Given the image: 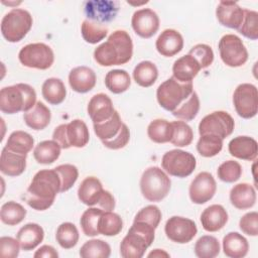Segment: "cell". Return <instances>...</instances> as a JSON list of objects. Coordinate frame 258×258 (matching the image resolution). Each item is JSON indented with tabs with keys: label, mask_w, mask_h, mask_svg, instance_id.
Instances as JSON below:
<instances>
[{
	"label": "cell",
	"mask_w": 258,
	"mask_h": 258,
	"mask_svg": "<svg viewBox=\"0 0 258 258\" xmlns=\"http://www.w3.org/2000/svg\"><path fill=\"white\" fill-rule=\"evenodd\" d=\"M60 192V178L53 169H42L35 173L25 197L27 205L36 210L44 211L50 208L56 195Z\"/></svg>",
	"instance_id": "6da1fadb"
},
{
	"label": "cell",
	"mask_w": 258,
	"mask_h": 258,
	"mask_svg": "<svg viewBox=\"0 0 258 258\" xmlns=\"http://www.w3.org/2000/svg\"><path fill=\"white\" fill-rule=\"evenodd\" d=\"M133 54V42L125 30H116L108 39L96 47L94 59L102 67H112L127 63Z\"/></svg>",
	"instance_id": "7a4b0ae2"
},
{
	"label": "cell",
	"mask_w": 258,
	"mask_h": 258,
	"mask_svg": "<svg viewBox=\"0 0 258 258\" xmlns=\"http://www.w3.org/2000/svg\"><path fill=\"white\" fill-rule=\"evenodd\" d=\"M154 234L155 228L151 225L134 221L120 244V255L123 258H141L152 244Z\"/></svg>",
	"instance_id": "3957f363"
},
{
	"label": "cell",
	"mask_w": 258,
	"mask_h": 258,
	"mask_svg": "<svg viewBox=\"0 0 258 258\" xmlns=\"http://www.w3.org/2000/svg\"><path fill=\"white\" fill-rule=\"evenodd\" d=\"M36 104V93L27 84L4 87L0 91V110L5 114L27 112Z\"/></svg>",
	"instance_id": "277c9868"
},
{
	"label": "cell",
	"mask_w": 258,
	"mask_h": 258,
	"mask_svg": "<svg viewBox=\"0 0 258 258\" xmlns=\"http://www.w3.org/2000/svg\"><path fill=\"white\" fill-rule=\"evenodd\" d=\"M170 186V178L157 166L145 169L140 178L141 194L149 202L162 201L168 195Z\"/></svg>",
	"instance_id": "5b68a950"
},
{
	"label": "cell",
	"mask_w": 258,
	"mask_h": 258,
	"mask_svg": "<svg viewBox=\"0 0 258 258\" xmlns=\"http://www.w3.org/2000/svg\"><path fill=\"white\" fill-rule=\"evenodd\" d=\"M194 92L192 83H180L173 77L160 84L156 91L158 104L166 111H174Z\"/></svg>",
	"instance_id": "8992f818"
},
{
	"label": "cell",
	"mask_w": 258,
	"mask_h": 258,
	"mask_svg": "<svg viewBox=\"0 0 258 258\" xmlns=\"http://www.w3.org/2000/svg\"><path fill=\"white\" fill-rule=\"evenodd\" d=\"M32 16L24 9L13 8L1 20V33L9 42L22 40L32 26Z\"/></svg>",
	"instance_id": "52a82bcc"
},
{
	"label": "cell",
	"mask_w": 258,
	"mask_h": 258,
	"mask_svg": "<svg viewBox=\"0 0 258 258\" xmlns=\"http://www.w3.org/2000/svg\"><path fill=\"white\" fill-rule=\"evenodd\" d=\"M161 165L169 175L183 178L194 172L197 166V160L190 152L172 149L163 154Z\"/></svg>",
	"instance_id": "ba28073f"
},
{
	"label": "cell",
	"mask_w": 258,
	"mask_h": 258,
	"mask_svg": "<svg viewBox=\"0 0 258 258\" xmlns=\"http://www.w3.org/2000/svg\"><path fill=\"white\" fill-rule=\"evenodd\" d=\"M18 58L24 67L47 70L54 61V54L50 46L42 42H36L23 46L18 53Z\"/></svg>",
	"instance_id": "9c48e42d"
},
{
	"label": "cell",
	"mask_w": 258,
	"mask_h": 258,
	"mask_svg": "<svg viewBox=\"0 0 258 258\" xmlns=\"http://www.w3.org/2000/svg\"><path fill=\"white\" fill-rule=\"evenodd\" d=\"M219 51L223 62L231 68L243 66L248 60V51L242 39L235 34H225L219 41Z\"/></svg>",
	"instance_id": "30bf717a"
},
{
	"label": "cell",
	"mask_w": 258,
	"mask_h": 258,
	"mask_svg": "<svg viewBox=\"0 0 258 258\" xmlns=\"http://www.w3.org/2000/svg\"><path fill=\"white\" fill-rule=\"evenodd\" d=\"M233 104L237 114L244 119H251L258 112L257 88L249 83L240 84L234 91Z\"/></svg>",
	"instance_id": "8fae6325"
},
{
	"label": "cell",
	"mask_w": 258,
	"mask_h": 258,
	"mask_svg": "<svg viewBox=\"0 0 258 258\" xmlns=\"http://www.w3.org/2000/svg\"><path fill=\"white\" fill-rule=\"evenodd\" d=\"M235 122L232 116L225 111H215L205 116L199 124L200 135L214 134L225 139L234 130Z\"/></svg>",
	"instance_id": "7c38bea8"
},
{
	"label": "cell",
	"mask_w": 258,
	"mask_h": 258,
	"mask_svg": "<svg viewBox=\"0 0 258 258\" xmlns=\"http://www.w3.org/2000/svg\"><path fill=\"white\" fill-rule=\"evenodd\" d=\"M164 232L170 241L178 244H185L195 238L198 233V229L192 220L173 216L166 221Z\"/></svg>",
	"instance_id": "4fadbf2b"
},
{
	"label": "cell",
	"mask_w": 258,
	"mask_h": 258,
	"mask_svg": "<svg viewBox=\"0 0 258 258\" xmlns=\"http://www.w3.org/2000/svg\"><path fill=\"white\" fill-rule=\"evenodd\" d=\"M216 190L217 183L213 175L208 171H202L189 185V199L194 204L203 205L213 199Z\"/></svg>",
	"instance_id": "5bb4252c"
},
{
	"label": "cell",
	"mask_w": 258,
	"mask_h": 258,
	"mask_svg": "<svg viewBox=\"0 0 258 258\" xmlns=\"http://www.w3.org/2000/svg\"><path fill=\"white\" fill-rule=\"evenodd\" d=\"M119 11V3L111 0H92L84 3L87 19L105 24L115 19Z\"/></svg>",
	"instance_id": "9a60e30c"
},
{
	"label": "cell",
	"mask_w": 258,
	"mask_h": 258,
	"mask_svg": "<svg viewBox=\"0 0 258 258\" xmlns=\"http://www.w3.org/2000/svg\"><path fill=\"white\" fill-rule=\"evenodd\" d=\"M131 25L137 35L142 38H150L159 28V17L152 9L142 8L133 13Z\"/></svg>",
	"instance_id": "2e32d148"
},
{
	"label": "cell",
	"mask_w": 258,
	"mask_h": 258,
	"mask_svg": "<svg viewBox=\"0 0 258 258\" xmlns=\"http://www.w3.org/2000/svg\"><path fill=\"white\" fill-rule=\"evenodd\" d=\"M216 16L222 25L238 29L244 19V9L237 2L220 1L216 9Z\"/></svg>",
	"instance_id": "e0dca14e"
},
{
	"label": "cell",
	"mask_w": 258,
	"mask_h": 258,
	"mask_svg": "<svg viewBox=\"0 0 258 258\" xmlns=\"http://www.w3.org/2000/svg\"><path fill=\"white\" fill-rule=\"evenodd\" d=\"M88 115L94 123H101L112 117L115 110L112 100L106 94L99 93L94 95L88 104Z\"/></svg>",
	"instance_id": "ac0fdd59"
},
{
	"label": "cell",
	"mask_w": 258,
	"mask_h": 258,
	"mask_svg": "<svg viewBox=\"0 0 258 258\" xmlns=\"http://www.w3.org/2000/svg\"><path fill=\"white\" fill-rule=\"evenodd\" d=\"M89 139V129L83 120L75 119L64 124V149L70 147L82 148L88 144Z\"/></svg>",
	"instance_id": "d6986e66"
},
{
	"label": "cell",
	"mask_w": 258,
	"mask_h": 258,
	"mask_svg": "<svg viewBox=\"0 0 258 258\" xmlns=\"http://www.w3.org/2000/svg\"><path fill=\"white\" fill-rule=\"evenodd\" d=\"M155 47L162 56H173L182 49L183 37L177 30L165 29L157 37Z\"/></svg>",
	"instance_id": "ffe728a7"
},
{
	"label": "cell",
	"mask_w": 258,
	"mask_h": 258,
	"mask_svg": "<svg viewBox=\"0 0 258 258\" xmlns=\"http://www.w3.org/2000/svg\"><path fill=\"white\" fill-rule=\"evenodd\" d=\"M95 72L85 66L74 68L69 74V84L71 88L81 94H85L93 90L96 85Z\"/></svg>",
	"instance_id": "44dd1931"
},
{
	"label": "cell",
	"mask_w": 258,
	"mask_h": 258,
	"mask_svg": "<svg viewBox=\"0 0 258 258\" xmlns=\"http://www.w3.org/2000/svg\"><path fill=\"white\" fill-rule=\"evenodd\" d=\"M229 152L232 156L252 161L255 160L258 153L257 141L249 136H237L233 138L228 145Z\"/></svg>",
	"instance_id": "7402d4cb"
},
{
	"label": "cell",
	"mask_w": 258,
	"mask_h": 258,
	"mask_svg": "<svg viewBox=\"0 0 258 258\" xmlns=\"http://www.w3.org/2000/svg\"><path fill=\"white\" fill-rule=\"evenodd\" d=\"M104 190L101 181L97 177L88 176L78 188V198L84 205L93 207L99 204Z\"/></svg>",
	"instance_id": "603a6c76"
},
{
	"label": "cell",
	"mask_w": 258,
	"mask_h": 258,
	"mask_svg": "<svg viewBox=\"0 0 258 258\" xmlns=\"http://www.w3.org/2000/svg\"><path fill=\"white\" fill-rule=\"evenodd\" d=\"M228 222V213L221 205H212L204 210L201 215V223L208 232L220 231Z\"/></svg>",
	"instance_id": "cb8c5ba5"
},
{
	"label": "cell",
	"mask_w": 258,
	"mask_h": 258,
	"mask_svg": "<svg viewBox=\"0 0 258 258\" xmlns=\"http://www.w3.org/2000/svg\"><path fill=\"white\" fill-rule=\"evenodd\" d=\"M26 156L8 150L4 147L0 156V170L8 176H18L26 168Z\"/></svg>",
	"instance_id": "d4e9b609"
},
{
	"label": "cell",
	"mask_w": 258,
	"mask_h": 258,
	"mask_svg": "<svg viewBox=\"0 0 258 258\" xmlns=\"http://www.w3.org/2000/svg\"><path fill=\"white\" fill-rule=\"evenodd\" d=\"M230 202L238 210L250 209L256 203V190L250 183H238L230 191Z\"/></svg>",
	"instance_id": "484cf974"
},
{
	"label": "cell",
	"mask_w": 258,
	"mask_h": 258,
	"mask_svg": "<svg viewBox=\"0 0 258 258\" xmlns=\"http://www.w3.org/2000/svg\"><path fill=\"white\" fill-rule=\"evenodd\" d=\"M44 231L38 224L28 223L17 232L16 239L22 250L30 251L36 248L43 240Z\"/></svg>",
	"instance_id": "4316f807"
},
{
	"label": "cell",
	"mask_w": 258,
	"mask_h": 258,
	"mask_svg": "<svg viewBox=\"0 0 258 258\" xmlns=\"http://www.w3.org/2000/svg\"><path fill=\"white\" fill-rule=\"evenodd\" d=\"M200 70L199 62L189 54L177 58L172 66L173 78L180 83H191Z\"/></svg>",
	"instance_id": "83f0119b"
},
{
	"label": "cell",
	"mask_w": 258,
	"mask_h": 258,
	"mask_svg": "<svg viewBox=\"0 0 258 258\" xmlns=\"http://www.w3.org/2000/svg\"><path fill=\"white\" fill-rule=\"evenodd\" d=\"M51 119L50 110L40 101L36 102L33 108L25 112L23 120L33 130H42L48 126Z\"/></svg>",
	"instance_id": "f1b7e54d"
},
{
	"label": "cell",
	"mask_w": 258,
	"mask_h": 258,
	"mask_svg": "<svg viewBox=\"0 0 258 258\" xmlns=\"http://www.w3.org/2000/svg\"><path fill=\"white\" fill-rule=\"evenodd\" d=\"M249 250L247 239L238 232H230L223 238V251L230 258L245 257Z\"/></svg>",
	"instance_id": "f546056e"
},
{
	"label": "cell",
	"mask_w": 258,
	"mask_h": 258,
	"mask_svg": "<svg viewBox=\"0 0 258 258\" xmlns=\"http://www.w3.org/2000/svg\"><path fill=\"white\" fill-rule=\"evenodd\" d=\"M41 94L47 103L51 105H59L66 99L67 89L60 79L49 78L42 84Z\"/></svg>",
	"instance_id": "4dcf8cb0"
},
{
	"label": "cell",
	"mask_w": 258,
	"mask_h": 258,
	"mask_svg": "<svg viewBox=\"0 0 258 258\" xmlns=\"http://www.w3.org/2000/svg\"><path fill=\"white\" fill-rule=\"evenodd\" d=\"M60 149L61 147L56 141L44 140L34 147L33 156L40 164H51L59 157Z\"/></svg>",
	"instance_id": "1f68e13d"
},
{
	"label": "cell",
	"mask_w": 258,
	"mask_h": 258,
	"mask_svg": "<svg viewBox=\"0 0 258 258\" xmlns=\"http://www.w3.org/2000/svg\"><path fill=\"white\" fill-rule=\"evenodd\" d=\"M158 70L156 66L149 60L139 62L133 71V79L137 85L143 88L151 87L157 80Z\"/></svg>",
	"instance_id": "d6a6232c"
},
{
	"label": "cell",
	"mask_w": 258,
	"mask_h": 258,
	"mask_svg": "<svg viewBox=\"0 0 258 258\" xmlns=\"http://www.w3.org/2000/svg\"><path fill=\"white\" fill-rule=\"evenodd\" d=\"M33 145L34 139L29 133L17 130L9 135L6 145L4 147L12 152L27 155V153L32 149Z\"/></svg>",
	"instance_id": "836d02e7"
},
{
	"label": "cell",
	"mask_w": 258,
	"mask_h": 258,
	"mask_svg": "<svg viewBox=\"0 0 258 258\" xmlns=\"http://www.w3.org/2000/svg\"><path fill=\"white\" fill-rule=\"evenodd\" d=\"M123 122L117 111L114 112L111 118L101 123H94V132L101 140H109L114 138L121 130Z\"/></svg>",
	"instance_id": "e575fe53"
},
{
	"label": "cell",
	"mask_w": 258,
	"mask_h": 258,
	"mask_svg": "<svg viewBox=\"0 0 258 258\" xmlns=\"http://www.w3.org/2000/svg\"><path fill=\"white\" fill-rule=\"evenodd\" d=\"M149 139L155 143L170 142L172 136V125L165 119H155L147 127Z\"/></svg>",
	"instance_id": "d590c367"
},
{
	"label": "cell",
	"mask_w": 258,
	"mask_h": 258,
	"mask_svg": "<svg viewBox=\"0 0 258 258\" xmlns=\"http://www.w3.org/2000/svg\"><path fill=\"white\" fill-rule=\"evenodd\" d=\"M105 85L113 94H121L129 89L131 79L125 70H112L105 77Z\"/></svg>",
	"instance_id": "8d00e7d4"
},
{
	"label": "cell",
	"mask_w": 258,
	"mask_h": 258,
	"mask_svg": "<svg viewBox=\"0 0 258 258\" xmlns=\"http://www.w3.org/2000/svg\"><path fill=\"white\" fill-rule=\"evenodd\" d=\"M123 229V221L121 217L112 212L104 211L99 219V232L104 236H116Z\"/></svg>",
	"instance_id": "74e56055"
},
{
	"label": "cell",
	"mask_w": 258,
	"mask_h": 258,
	"mask_svg": "<svg viewBox=\"0 0 258 258\" xmlns=\"http://www.w3.org/2000/svg\"><path fill=\"white\" fill-rule=\"evenodd\" d=\"M26 216V210L24 207L14 201L5 203L1 207L0 218L1 221L8 226H15L21 223Z\"/></svg>",
	"instance_id": "f35d334b"
},
{
	"label": "cell",
	"mask_w": 258,
	"mask_h": 258,
	"mask_svg": "<svg viewBox=\"0 0 258 258\" xmlns=\"http://www.w3.org/2000/svg\"><path fill=\"white\" fill-rule=\"evenodd\" d=\"M79 254L83 258H108L111 254V247L101 239H92L81 247Z\"/></svg>",
	"instance_id": "ab89813d"
},
{
	"label": "cell",
	"mask_w": 258,
	"mask_h": 258,
	"mask_svg": "<svg viewBox=\"0 0 258 258\" xmlns=\"http://www.w3.org/2000/svg\"><path fill=\"white\" fill-rule=\"evenodd\" d=\"M83 38L91 44H95L103 40L108 34V27L89 19H85L81 25Z\"/></svg>",
	"instance_id": "60d3db41"
},
{
	"label": "cell",
	"mask_w": 258,
	"mask_h": 258,
	"mask_svg": "<svg viewBox=\"0 0 258 258\" xmlns=\"http://www.w3.org/2000/svg\"><path fill=\"white\" fill-rule=\"evenodd\" d=\"M104 210L101 208H89L86 210L80 220L83 233L89 237H95L100 234L99 232V219Z\"/></svg>",
	"instance_id": "b9f144b4"
},
{
	"label": "cell",
	"mask_w": 258,
	"mask_h": 258,
	"mask_svg": "<svg viewBox=\"0 0 258 258\" xmlns=\"http://www.w3.org/2000/svg\"><path fill=\"white\" fill-rule=\"evenodd\" d=\"M79 237L80 236L77 227L70 222L60 224L55 234L56 242L63 249H71L75 247L79 241Z\"/></svg>",
	"instance_id": "7bdbcfd3"
},
{
	"label": "cell",
	"mask_w": 258,
	"mask_h": 258,
	"mask_svg": "<svg viewBox=\"0 0 258 258\" xmlns=\"http://www.w3.org/2000/svg\"><path fill=\"white\" fill-rule=\"evenodd\" d=\"M220 243L214 236L205 235L195 244V254L199 258H214L220 253Z\"/></svg>",
	"instance_id": "ee69618b"
},
{
	"label": "cell",
	"mask_w": 258,
	"mask_h": 258,
	"mask_svg": "<svg viewBox=\"0 0 258 258\" xmlns=\"http://www.w3.org/2000/svg\"><path fill=\"white\" fill-rule=\"evenodd\" d=\"M223 148V139L214 134L201 135L198 143L197 150L200 155L204 157H213L220 153Z\"/></svg>",
	"instance_id": "f6af8a7d"
},
{
	"label": "cell",
	"mask_w": 258,
	"mask_h": 258,
	"mask_svg": "<svg viewBox=\"0 0 258 258\" xmlns=\"http://www.w3.org/2000/svg\"><path fill=\"white\" fill-rule=\"evenodd\" d=\"M200 110V99L198 94L194 91L190 96L182 102L174 111H172V115L177 119L183 121H190L196 118Z\"/></svg>",
	"instance_id": "bcb514c9"
},
{
	"label": "cell",
	"mask_w": 258,
	"mask_h": 258,
	"mask_svg": "<svg viewBox=\"0 0 258 258\" xmlns=\"http://www.w3.org/2000/svg\"><path fill=\"white\" fill-rule=\"evenodd\" d=\"M172 125V136L170 143L177 147L188 146L194 139V132L191 127L184 121H173Z\"/></svg>",
	"instance_id": "7dc6e473"
},
{
	"label": "cell",
	"mask_w": 258,
	"mask_h": 258,
	"mask_svg": "<svg viewBox=\"0 0 258 258\" xmlns=\"http://www.w3.org/2000/svg\"><path fill=\"white\" fill-rule=\"evenodd\" d=\"M237 30L243 36L256 40L258 38V13L254 10L244 9V19Z\"/></svg>",
	"instance_id": "c3c4849f"
},
{
	"label": "cell",
	"mask_w": 258,
	"mask_h": 258,
	"mask_svg": "<svg viewBox=\"0 0 258 258\" xmlns=\"http://www.w3.org/2000/svg\"><path fill=\"white\" fill-rule=\"evenodd\" d=\"M218 177L227 183L237 181L242 175V166L235 160H227L220 164L217 170Z\"/></svg>",
	"instance_id": "681fc988"
},
{
	"label": "cell",
	"mask_w": 258,
	"mask_h": 258,
	"mask_svg": "<svg viewBox=\"0 0 258 258\" xmlns=\"http://www.w3.org/2000/svg\"><path fill=\"white\" fill-rule=\"evenodd\" d=\"M60 178V192L69 190L77 181L79 171L77 166L73 164H60L54 168Z\"/></svg>",
	"instance_id": "f907efd6"
},
{
	"label": "cell",
	"mask_w": 258,
	"mask_h": 258,
	"mask_svg": "<svg viewBox=\"0 0 258 258\" xmlns=\"http://www.w3.org/2000/svg\"><path fill=\"white\" fill-rule=\"evenodd\" d=\"M188 54L191 55L199 62L201 69H206L210 67L214 61V51L212 47L208 44H196L188 51Z\"/></svg>",
	"instance_id": "816d5d0a"
},
{
	"label": "cell",
	"mask_w": 258,
	"mask_h": 258,
	"mask_svg": "<svg viewBox=\"0 0 258 258\" xmlns=\"http://www.w3.org/2000/svg\"><path fill=\"white\" fill-rule=\"evenodd\" d=\"M161 220V212L158 207L154 205L146 206L143 209H141L135 216L134 221H140L145 222L149 225H151L153 228H157Z\"/></svg>",
	"instance_id": "f5cc1de1"
},
{
	"label": "cell",
	"mask_w": 258,
	"mask_h": 258,
	"mask_svg": "<svg viewBox=\"0 0 258 258\" xmlns=\"http://www.w3.org/2000/svg\"><path fill=\"white\" fill-rule=\"evenodd\" d=\"M241 231L249 236L258 235V213L250 212L245 214L239 221Z\"/></svg>",
	"instance_id": "db71d44e"
},
{
	"label": "cell",
	"mask_w": 258,
	"mask_h": 258,
	"mask_svg": "<svg viewBox=\"0 0 258 258\" xmlns=\"http://www.w3.org/2000/svg\"><path fill=\"white\" fill-rule=\"evenodd\" d=\"M20 245L17 239L12 237H1L0 238V255L3 258H15L19 254Z\"/></svg>",
	"instance_id": "11a10c76"
},
{
	"label": "cell",
	"mask_w": 258,
	"mask_h": 258,
	"mask_svg": "<svg viewBox=\"0 0 258 258\" xmlns=\"http://www.w3.org/2000/svg\"><path fill=\"white\" fill-rule=\"evenodd\" d=\"M129 139H130V131H129L127 125L123 123L120 132L114 138L109 139V140H104V141H102V143L105 147H107L109 149L117 150V149H121V148L125 147L127 145V143L129 142Z\"/></svg>",
	"instance_id": "9f6ffc18"
},
{
	"label": "cell",
	"mask_w": 258,
	"mask_h": 258,
	"mask_svg": "<svg viewBox=\"0 0 258 258\" xmlns=\"http://www.w3.org/2000/svg\"><path fill=\"white\" fill-rule=\"evenodd\" d=\"M98 206L104 211H113L115 209V199L110 191L104 190Z\"/></svg>",
	"instance_id": "6f0895ef"
},
{
	"label": "cell",
	"mask_w": 258,
	"mask_h": 258,
	"mask_svg": "<svg viewBox=\"0 0 258 258\" xmlns=\"http://www.w3.org/2000/svg\"><path fill=\"white\" fill-rule=\"evenodd\" d=\"M35 258L37 257H43V258H57L58 257V253L57 251L49 245H43L41 246L38 250H36V252L33 255Z\"/></svg>",
	"instance_id": "680465c9"
},
{
	"label": "cell",
	"mask_w": 258,
	"mask_h": 258,
	"mask_svg": "<svg viewBox=\"0 0 258 258\" xmlns=\"http://www.w3.org/2000/svg\"><path fill=\"white\" fill-rule=\"evenodd\" d=\"M162 256H164V257H168V256H169V254H168V253H166L165 251L161 250V249H155L154 251H152L151 253H149V254H148V257H162Z\"/></svg>",
	"instance_id": "91938a15"
}]
</instances>
